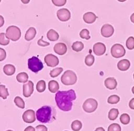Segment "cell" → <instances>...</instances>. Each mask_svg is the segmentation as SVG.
<instances>
[{
  "label": "cell",
  "mask_w": 134,
  "mask_h": 131,
  "mask_svg": "<svg viewBox=\"0 0 134 131\" xmlns=\"http://www.w3.org/2000/svg\"><path fill=\"white\" fill-rule=\"evenodd\" d=\"M76 98L73 89L68 91H59L55 94V102L58 107L62 111H69L72 107V101Z\"/></svg>",
  "instance_id": "obj_1"
},
{
  "label": "cell",
  "mask_w": 134,
  "mask_h": 131,
  "mask_svg": "<svg viewBox=\"0 0 134 131\" xmlns=\"http://www.w3.org/2000/svg\"><path fill=\"white\" fill-rule=\"evenodd\" d=\"M51 117V109L47 106L41 107L36 111V118L42 123H47Z\"/></svg>",
  "instance_id": "obj_2"
},
{
  "label": "cell",
  "mask_w": 134,
  "mask_h": 131,
  "mask_svg": "<svg viewBox=\"0 0 134 131\" xmlns=\"http://www.w3.org/2000/svg\"><path fill=\"white\" fill-rule=\"evenodd\" d=\"M61 80L62 83L66 86L73 85L77 81V76L72 71L67 70L62 75Z\"/></svg>",
  "instance_id": "obj_3"
},
{
  "label": "cell",
  "mask_w": 134,
  "mask_h": 131,
  "mask_svg": "<svg viewBox=\"0 0 134 131\" xmlns=\"http://www.w3.org/2000/svg\"><path fill=\"white\" fill-rule=\"evenodd\" d=\"M6 36L9 40L14 42L18 40L21 36V31L18 27L16 26H10L7 29Z\"/></svg>",
  "instance_id": "obj_4"
},
{
  "label": "cell",
  "mask_w": 134,
  "mask_h": 131,
  "mask_svg": "<svg viewBox=\"0 0 134 131\" xmlns=\"http://www.w3.org/2000/svg\"><path fill=\"white\" fill-rule=\"evenodd\" d=\"M28 68L33 72L37 73L43 68V64L37 56H33L28 60Z\"/></svg>",
  "instance_id": "obj_5"
},
{
  "label": "cell",
  "mask_w": 134,
  "mask_h": 131,
  "mask_svg": "<svg viewBox=\"0 0 134 131\" xmlns=\"http://www.w3.org/2000/svg\"><path fill=\"white\" fill-rule=\"evenodd\" d=\"M111 54L115 58H121L125 54V50L120 44H115L111 48Z\"/></svg>",
  "instance_id": "obj_6"
},
{
  "label": "cell",
  "mask_w": 134,
  "mask_h": 131,
  "mask_svg": "<svg viewBox=\"0 0 134 131\" xmlns=\"http://www.w3.org/2000/svg\"><path fill=\"white\" fill-rule=\"evenodd\" d=\"M98 106L97 101L94 99H88L84 102L83 109L87 113L94 112L97 109Z\"/></svg>",
  "instance_id": "obj_7"
},
{
  "label": "cell",
  "mask_w": 134,
  "mask_h": 131,
  "mask_svg": "<svg viewBox=\"0 0 134 131\" xmlns=\"http://www.w3.org/2000/svg\"><path fill=\"white\" fill-rule=\"evenodd\" d=\"M44 61L47 65L50 67H55L59 64V59L52 54L46 55L44 57Z\"/></svg>",
  "instance_id": "obj_8"
},
{
  "label": "cell",
  "mask_w": 134,
  "mask_h": 131,
  "mask_svg": "<svg viewBox=\"0 0 134 131\" xmlns=\"http://www.w3.org/2000/svg\"><path fill=\"white\" fill-rule=\"evenodd\" d=\"M58 19L61 22H66L71 18V12L66 8L59 9L57 12Z\"/></svg>",
  "instance_id": "obj_9"
},
{
  "label": "cell",
  "mask_w": 134,
  "mask_h": 131,
  "mask_svg": "<svg viewBox=\"0 0 134 131\" xmlns=\"http://www.w3.org/2000/svg\"><path fill=\"white\" fill-rule=\"evenodd\" d=\"M22 118L24 122L28 123V124L34 122L36 121L35 112L33 110H26L23 114Z\"/></svg>",
  "instance_id": "obj_10"
},
{
  "label": "cell",
  "mask_w": 134,
  "mask_h": 131,
  "mask_svg": "<svg viewBox=\"0 0 134 131\" xmlns=\"http://www.w3.org/2000/svg\"><path fill=\"white\" fill-rule=\"evenodd\" d=\"M34 90V84L29 81L23 85V94L25 97H29L32 94Z\"/></svg>",
  "instance_id": "obj_11"
},
{
  "label": "cell",
  "mask_w": 134,
  "mask_h": 131,
  "mask_svg": "<svg viewBox=\"0 0 134 131\" xmlns=\"http://www.w3.org/2000/svg\"><path fill=\"white\" fill-rule=\"evenodd\" d=\"M114 32V27L110 24H105L101 29V34L104 37H110Z\"/></svg>",
  "instance_id": "obj_12"
},
{
  "label": "cell",
  "mask_w": 134,
  "mask_h": 131,
  "mask_svg": "<svg viewBox=\"0 0 134 131\" xmlns=\"http://www.w3.org/2000/svg\"><path fill=\"white\" fill-rule=\"evenodd\" d=\"M94 53L97 56H101L103 55L106 51L105 45L102 43H97L94 44L93 47Z\"/></svg>",
  "instance_id": "obj_13"
},
{
  "label": "cell",
  "mask_w": 134,
  "mask_h": 131,
  "mask_svg": "<svg viewBox=\"0 0 134 131\" xmlns=\"http://www.w3.org/2000/svg\"><path fill=\"white\" fill-rule=\"evenodd\" d=\"M54 52L60 55H64L67 51V47L65 44L63 43H57L54 47Z\"/></svg>",
  "instance_id": "obj_14"
},
{
  "label": "cell",
  "mask_w": 134,
  "mask_h": 131,
  "mask_svg": "<svg viewBox=\"0 0 134 131\" xmlns=\"http://www.w3.org/2000/svg\"><path fill=\"white\" fill-rule=\"evenodd\" d=\"M83 19L85 22H86L87 24H91L95 22V20L97 19V16L94 13H93L92 12H89L85 13V14L83 15Z\"/></svg>",
  "instance_id": "obj_15"
},
{
  "label": "cell",
  "mask_w": 134,
  "mask_h": 131,
  "mask_svg": "<svg viewBox=\"0 0 134 131\" xmlns=\"http://www.w3.org/2000/svg\"><path fill=\"white\" fill-rule=\"evenodd\" d=\"M104 85L110 90L115 89L117 86V82L114 78H108L104 81Z\"/></svg>",
  "instance_id": "obj_16"
},
{
  "label": "cell",
  "mask_w": 134,
  "mask_h": 131,
  "mask_svg": "<svg viewBox=\"0 0 134 131\" xmlns=\"http://www.w3.org/2000/svg\"><path fill=\"white\" fill-rule=\"evenodd\" d=\"M130 65L131 64L130 61L127 60V59H124V60H121L118 62L117 67L120 71H125L130 68Z\"/></svg>",
  "instance_id": "obj_17"
},
{
  "label": "cell",
  "mask_w": 134,
  "mask_h": 131,
  "mask_svg": "<svg viewBox=\"0 0 134 131\" xmlns=\"http://www.w3.org/2000/svg\"><path fill=\"white\" fill-rule=\"evenodd\" d=\"M36 35V30L35 27H31L27 30L25 34V38L26 41H30L33 40Z\"/></svg>",
  "instance_id": "obj_18"
},
{
  "label": "cell",
  "mask_w": 134,
  "mask_h": 131,
  "mask_svg": "<svg viewBox=\"0 0 134 131\" xmlns=\"http://www.w3.org/2000/svg\"><path fill=\"white\" fill-rule=\"evenodd\" d=\"M15 70H16L15 67L11 64H7L3 68L4 73L8 76H11L14 75L15 72Z\"/></svg>",
  "instance_id": "obj_19"
},
{
  "label": "cell",
  "mask_w": 134,
  "mask_h": 131,
  "mask_svg": "<svg viewBox=\"0 0 134 131\" xmlns=\"http://www.w3.org/2000/svg\"><path fill=\"white\" fill-rule=\"evenodd\" d=\"M47 36L48 39L51 42H55V41H57L59 38L58 33L53 29L48 30L47 33Z\"/></svg>",
  "instance_id": "obj_20"
},
{
  "label": "cell",
  "mask_w": 134,
  "mask_h": 131,
  "mask_svg": "<svg viewBox=\"0 0 134 131\" xmlns=\"http://www.w3.org/2000/svg\"><path fill=\"white\" fill-rule=\"evenodd\" d=\"M60 86H59V84L56 81H50L48 83V89L51 93H55L57 92Z\"/></svg>",
  "instance_id": "obj_21"
},
{
  "label": "cell",
  "mask_w": 134,
  "mask_h": 131,
  "mask_svg": "<svg viewBox=\"0 0 134 131\" xmlns=\"http://www.w3.org/2000/svg\"><path fill=\"white\" fill-rule=\"evenodd\" d=\"M29 76L26 72H21L18 74L16 76L17 81L19 83H26L28 81Z\"/></svg>",
  "instance_id": "obj_22"
},
{
  "label": "cell",
  "mask_w": 134,
  "mask_h": 131,
  "mask_svg": "<svg viewBox=\"0 0 134 131\" xmlns=\"http://www.w3.org/2000/svg\"><path fill=\"white\" fill-rule=\"evenodd\" d=\"M84 45L81 42H74L72 45V50L76 52H79L83 49Z\"/></svg>",
  "instance_id": "obj_23"
},
{
  "label": "cell",
  "mask_w": 134,
  "mask_h": 131,
  "mask_svg": "<svg viewBox=\"0 0 134 131\" xmlns=\"http://www.w3.org/2000/svg\"><path fill=\"white\" fill-rule=\"evenodd\" d=\"M82 128V122L79 120H75L72 122L71 128L74 131H79Z\"/></svg>",
  "instance_id": "obj_24"
},
{
  "label": "cell",
  "mask_w": 134,
  "mask_h": 131,
  "mask_svg": "<svg viewBox=\"0 0 134 131\" xmlns=\"http://www.w3.org/2000/svg\"><path fill=\"white\" fill-rule=\"evenodd\" d=\"M119 114V111H118V109H112L110 110L109 112V118L110 120L114 121L117 119V118Z\"/></svg>",
  "instance_id": "obj_25"
},
{
  "label": "cell",
  "mask_w": 134,
  "mask_h": 131,
  "mask_svg": "<svg viewBox=\"0 0 134 131\" xmlns=\"http://www.w3.org/2000/svg\"><path fill=\"white\" fill-rule=\"evenodd\" d=\"M8 96L9 93L8 91V89L6 88V87L5 85L1 84V85H0V96H1L3 99L5 100Z\"/></svg>",
  "instance_id": "obj_26"
},
{
  "label": "cell",
  "mask_w": 134,
  "mask_h": 131,
  "mask_svg": "<svg viewBox=\"0 0 134 131\" xmlns=\"http://www.w3.org/2000/svg\"><path fill=\"white\" fill-rule=\"evenodd\" d=\"M46 82L44 81L41 80L37 82L36 84V90L39 93H42L46 90Z\"/></svg>",
  "instance_id": "obj_27"
},
{
  "label": "cell",
  "mask_w": 134,
  "mask_h": 131,
  "mask_svg": "<svg viewBox=\"0 0 134 131\" xmlns=\"http://www.w3.org/2000/svg\"><path fill=\"white\" fill-rule=\"evenodd\" d=\"M9 43V39L6 36L4 33H1L0 34V44L2 45H7Z\"/></svg>",
  "instance_id": "obj_28"
},
{
  "label": "cell",
  "mask_w": 134,
  "mask_h": 131,
  "mask_svg": "<svg viewBox=\"0 0 134 131\" xmlns=\"http://www.w3.org/2000/svg\"><path fill=\"white\" fill-rule=\"evenodd\" d=\"M120 98L117 95H111L110 96L107 100L108 103L110 104H115L118 103L120 101Z\"/></svg>",
  "instance_id": "obj_29"
},
{
  "label": "cell",
  "mask_w": 134,
  "mask_h": 131,
  "mask_svg": "<svg viewBox=\"0 0 134 131\" xmlns=\"http://www.w3.org/2000/svg\"><path fill=\"white\" fill-rule=\"evenodd\" d=\"M14 102L16 106L18 107L19 108H20V109H24L25 107V102L24 101L21 97H20L19 96L16 97L14 99Z\"/></svg>",
  "instance_id": "obj_30"
},
{
  "label": "cell",
  "mask_w": 134,
  "mask_h": 131,
  "mask_svg": "<svg viewBox=\"0 0 134 131\" xmlns=\"http://www.w3.org/2000/svg\"><path fill=\"white\" fill-rule=\"evenodd\" d=\"M63 71V68H56L51 70L50 72V75L51 78H55L57 77Z\"/></svg>",
  "instance_id": "obj_31"
},
{
  "label": "cell",
  "mask_w": 134,
  "mask_h": 131,
  "mask_svg": "<svg viewBox=\"0 0 134 131\" xmlns=\"http://www.w3.org/2000/svg\"><path fill=\"white\" fill-rule=\"evenodd\" d=\"M120 121L124 125H127L130 122V117L128 114H122L120 117Z\"/></svg>",
  "instance_id": "obj_32"
},
{
  "label": "cell",
  "mask_w": 134,
  "mask_h": 131,
  "mask_svg": "<svg viewBox=\"0 0 134 131\" xmlns=\"http://www.w3.org/2000/svg\"><path fill=\"white\" fill-rule=\"evenodd\" d=\"M85 62L86 65L88 66H91L94 62V56L92 54L87 55L85 60Z\"/></svg>",
  "instance_id": "obj_33"
},
{
  "label": "cell",
  "mask_w": 134,
  "mask_h": 131,
  "mask_svg": "<svg viewBox=\"0 0 134 131\" xmlns=\"http://www.w3.org/2000/svg\"><path fill=\"white\" fill-rule=\"evenodd\" d=\"M126 46L128 50H132L134 48V37H130L126 42Z\"/></svg>",
  "instance_id": "obj_34"
},
{
  "label": "cell",
  "mask_w": 134,
  "mask_h": 131,
  "mask_svg": "<svg viewBox=\"0 0 134 131\" xmlns=\"http://www.w3.org/2000/svg\"><path fill=\"white\" fill-rule=\"evenodd\" d=\"M80 37L82 38H84L86 40H89L91 38V36H89V31L86 29H82L80 32Z\"/></svg>",
  "instance_id": "obj_35"
},
{
  "label": "cell",
  "mask_w": 134,
  "mask_h": 131,
  "mask_svg": "<svg viewBox=\"0 0 134 131\" xmlns=\"http://www.w3.org/2000/svg\"><path fill=\"white\" fill-rule=\"evenodd\" d=\"M108 131H121V128L119 124L114 123L109 126Z\"/></svg>",
  "instance_id": "obj_36"
},
{
  "label": "cell",
  "mask_w": 134,
  "mask_h": 131,
  "mask_svg": "<svg viewBox=\"0 0 134 131\" xmlns=\"http://www.w3.org/2000/svg\"><path fill=\"white\" fill-rule=\"evenodd\" d=\"M52 2L57 7H62L66 3V0H52Z\"/></svg>",
  "instance_id": "obj_37"
},
{
  "label": "cell",
  "mask_w": 134,
  "mask_h": 131,
  "mask_svg": "<svg viewBox=\"0 0 134 131\" xmlns=\"http://www.w3.org/2000/svg\"><path fill=\"white\" fill-rule=\"evenodd\" d=\"M43 36H42L40 39L38 40L37 44H38V45L42 46V47H46V46H48V45H50V43H49L43 41Z\"/></svg>",
  "instance_id": "obj_38"
},
{
  "label": "cell",
  "mask_w": 134,
  "mask_h": 131,
  "mask_svg": "<svg viewBox=\"0 0 134 131\" xmlns=\"http://www.w3.org/2000/svg\"><path fill=\"white\" fill-rule=\"evenodd\" d=\"M6 52L3 48H0V61H4L6 58Z\"/></svg>",
  "instance_id": "obj_39"
},
{
  "label": "cell",
  "mask_w": 134,
  "mask_h": 131,
  "mask_svg": "<svg viewBox=\"0 0 134 131\" xmlns=\"http://www.w3.org/2000/svg\"><path fill=\"white\" fill-rule=\"evenodd\" d=\"M36 131H47V128L45 125H38L36 127Z\"/></svg>",
  "instance_id": "obj_40"
},
{
  "label": "cell",
  "mask_w": 134,
  "mask_h": 131,
  "mask_svg": "<svg viewBox=\"0 0 134 131\" xmlns=\"http://www.w3.org/2000/svg\"><path fill=\"white\" fill-rule=\"evenodd\" d=\"M129 107H130L131 109L134 110V98L130 100V102H129Z\"/></svg>",
  "instance_id": "obj_41"
},
{
  "label": "cell",
  "mask_w": 134,
  "mask_h": 131,
  "mask_svg": "<svg viewBox=\"0 0 134 131\" xmlns=\"http://www.w3.org/2000/svg\"><path fill=\"white\" fill-rule=\"evenodd\" d=\"M24 131H35V128L32 127V126H29V127L26 128Z\"/></svg>",
  "instance_id": "obj_42"
},
{
  "label": "cell",
  "mask_w": 134,
  "mask_h": 131,
  "mask_svg": "<svg viewBox=\"0 0 134 131\" xmlns=\"http://www.w3.org/2000/svg\"><path fill=\"white\" fill-rule=\"evenodd\" d=\"M95 131H105V130L103 128L99 127V128H96V129L95 130Z\"/></svg>",
  "instance_id": "obj_43"
},
{
  "label": "cell",
  "mask_w": 134,
  "mask_h": 131,
  "mask_svg": "<svg viewBox=\"0 0 134 131\" xmlns=\"http://www.w3.org/2000/svg\"><path fill=\"white\" fill-rule=\"evenodd\" d=\"M0 18H1V25H0V26L2 27V25H3L4 24V20L3 17H2V16H0Z\"/></svg>",
  "instance_id": "obj_44"
},
{
  "label": "cell",
  "mask_w": 134,
  "mask_h": 131,
  "mask_svg": "<svg viewBox=\"0 0 134 131\" xmlns=\"http://www.w3.org/2000/svg\"><path fill=\"white\" fill-rule=\"evenodd\" d=\"M21 1L23 4H27L30 2V0H21Z\"/></svg>",
  "instance_id": "obj_45"
},
{
  "label": "cell",
  "mask_w": 134,
  "mask_h": 131,
  "mask_svg": "<svg viewBox=\"0 0 134 131\" xmlns=\"http://www.w3.org/2000/svg\"><path fill=\"white\" fill-rule=\"evenodd\" d=\"M130 19L131 20V22H132V23H133V24H134V13H133V14H132V15H131V18H130Z\"/></svg>",
  "instance_id": "obj_46"
},
{
  "label": "cell",
  "mask_w": 134,
  "mask_h": 131,
  "mask_svg": "<svg viewBox=\"0 0 134 131\" xmlns=\"http://www.w3.org/2000/svg\"><path fill=\"white\" fill-rule=\"evenodd\" d=\"M118 1H120V2H125V1H127V0H118Z\"/></svg>",
  "instance_id": "obj_47"
},
{
  "label": "cell",
  "mask_w": 134,
  "mask_h": 131,
  "mask_svg": "<svg viewBox=\"0 0 134 131\" xmlns=\"http://www.w3.org/2000/svg\"><path fill=\"white\" fill-rule=\"evenodd\" d=\"M132 93L134 94V86L132 88Z\"/></svg>",
  "instance_id": "obj_48"
},
{
  "label": "cell",
  "mask_w": 134,
  "mask_h": 131,
  "mask_svg": "<svg viewBox=\"0 0 134 131\" xmlns=\"http://www.w3.org/2000/svg\"><path fill=\"white\" fill-rule=\"evenodd\" d=\"M7 131H13V130H8Z\"/></svg>",
  "instance_id": "obj_49"
},
{
  "label": "cell",
  "mask_w": 134,
  "mask_h": 131,
  "mask_svg": "<svg viewBox=\"0 0 134 131\" xmlns=\"http://www.w3.org/2000/svg\"><path fill=\"white\" fill-rule=\"evenodd\" d=\"M133 79H134V73H133Z\"/></svg>",
  "instance_id": "obj_50"
},
{
  "label": "cell",
  "mask_w": 134,
  "mask_h": 131,
  "mask_svg": "<svg viewBox=\"0 0 134 131\" xmlns=\"http://www.w3.org/2000/svg\"><path fill=\"white\" fill-rule=\"evenodd\" d=\"M65 131H67V130H65Z\"/></svg>",
  "instance_id": "obj_51"
}]
</instances>
